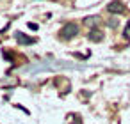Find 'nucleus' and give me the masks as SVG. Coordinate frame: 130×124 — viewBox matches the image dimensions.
<instances>
[{"mask_svg":"<svg viewBox=\"0 0 130 124\" xmlns=\"http://www.w3.org/2000/svg\"><path fill=\"white\" fill-rule=\"evenodd\" d=\"M107 11L110 14H121V13H125V6H123L121 0H112V2L107 6Z\"/></svg>","mask_w":130,"mask_h":124,"instance_id":"nucleus-2","label":"nucleus"},{"mask_svg":"<svg viewBox=\"0 0 130 124\" xmlns=\"http://www.w3.org/2000/svg\"><path fill=\"white\" fill-rule=\"evenodd\" d=\"M29 29H30V30H38V29H39V27H38V25H36V23H29Z\"/></svg>","mask_w":130,"mask_h":124,"instance_id":"nucleus-7","label":"nucleus"},{"mask_svg":"<svg viewBox=\"0 0 130 124\" xmlns=\"http://www.w3.org/2000/svg\"><path fill=\"white\" fill-rule=\"evenodd\" d=\"M77 34H78V25L73 23V21L66 23V25L62 27V30H61V37H62V39H71V37H75Z\"/></svg>","mask_w":130,"mask_h":124,"instance_id":"nucleus-1","label":"nucleus"},{"mask_svg":"<svg viewBox=\"0 0 130 124\" xmlns=\"http://www.w3.org/2000/svg\"><path fill=\"white\" fill-rule=\"evenodd\" d=\"M98 21H100V18H98V16H89V18H86V20H84V25H87L89 29H96Z\"/></svg>","mask_w":130,"mask_h":124,"instance_id":"nucleus-5","label":"nucleus"},{"mask_svg":"<svg viewBox=\"0 0 130 124\" xmlns=\"http://www.w3.org/2000/svg\"><path fill=\"white\" fill-rule=\"evenodd\" d=\"M14 37L18 39V43H20V44H34V43H36V39H34V37H27V36H23L22 32H16V34H14Z\"/></svg>","mask_w":130,"mask_h":124,"instance_id":"nucleus-4","label":"nucleus"},{"mask_svg":"<svg viewBox=\"0 0 130 124\" xmlns=\"http://www.w3.org/2000/svg\"><path fill=\"white\" fill-rule=\"evenodd\" d=\"M107 25H109L110 29H116V25H118V23H116V20H109V21H107Z\"/></svg>","mask_w":130,"mask_h":124,"instance_id":"nucleus-6","label":"nucleus"},{"mask_svg":"<svg viewBox=\"0 0 130 124\" xmlns=\"http://www.w3.org/2000/svg\"><path fill=\"white\" fill-rule=\"evenodd\" d=\"M87 39L93 41V43H100V41H103V32L98 30V29H91L89 34H87Z\"/></svg>","mask_w":130,"mask_h":124,"instance_id":"nucleus-3","label":"nucleus"}]
</instances>
